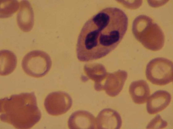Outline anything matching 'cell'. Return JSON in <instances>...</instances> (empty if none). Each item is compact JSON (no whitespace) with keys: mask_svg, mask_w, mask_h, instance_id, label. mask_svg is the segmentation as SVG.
I'll use <instances>...</instances> for the list:
<instances>
[{"mask_svg":"<svg viewBox=\"0 0 173 129\" xmlns=\"http://www.w3.org/2000/svg\"><path fill=\"white\" fill-rule=\"evenodd\" d=\"M128 18L116 7L103 9L83 25L76 45L78 60L88 62L105 57L114 49L127 31Z\"/></svg>","mask_w":173,"mask_h":129,"instance_id":"6da1fadb","label":"cell"},{"mask_svg":"<svg viewBox=\"0 0 173 129\" xmlns=\"http://www.w3.org/2000/svg\"><path fill=\"white\" fill-rule=\"evenodd\" d=\"M0 120L17 129H30L40 121L41 113L34 92L11 95L0 100Z\"/></svg>","mask_w":173,"mask_h":129,"instance_id":"7a4b0ae2","label":"cell"},{"mask_svg":"<svg viewBox=\"0 0 173 129\" xmlns=\"http://www.w3.org/2000/svg\"><path fill=\"white\" fill-rule=\"evenodd\" d=\"M132 30L135 38L147 49L157 51L163 47L164 33L150 17L144 15L137 16L133 21Z\"/></svg>","mask_w":173,"mask_h":129,"instance_id":"3957f363","label":"cell"},{"mask_svg":"<svg viewBox=\"0 0 173 129\" xmlns=\"http://www.w3.org/2000/svg\"><path fill=\"white\" fill-rule=\"evenodd\" d=\"M21 66L27 75L39 78L48 73L51 67L52 61L50 56L46 52L39 50H33L24 57Z\"/></svg>","mask_w":173,"mask_h":129,"instance_id":"277c9868","label":"cell"},{"mask_svg":"<svg viewBox=\"0 0 173 129\" xmlns=\"http://www.w3.org/2000/svg\"><path fill=\"white\" fill-rule=\"evenodd\" d=\"M146 75L148 80L154 85L163 86L173 80L172 62L164 58L151 60L146 67Z\"/></svg>","mask_w":173,"mask_h":129,"instance_id":"5b68a950","label":"cell"},{"mask_svg":"<svg viewBox=\"0 0 173 129\" xmlns=\"http://www.w3.org/2000/svg\"><path fill=\"white\" fill-rule=\"evenodd\" d=\"M72 103V98L68 93L57 91L49 94L45 99L44 104L49 115L57 116L67 112L71 107Z\"/></svg>","mask_w":173,"mask_h":129,"instance_id":"8992f818","label":"cell"},{"mask_svg":"<svg viewBox=\"0 0 173 129\" xmlns=\"http://www.w3.org/2000/svg\"><path fill=\"white\" fill-rule=\"evenodd\" d=\"M128 77L127 72L119 70L108 74L103 86V90L109 96L115 97L122 90Z\"/></svg>","mask_w":173,"mask_h":129,"instance_id":"52a82bcc","label":"cell"},{"mask_svg":"<svg viewBox=\"0 0 173 129\" xmlns=\"http://www.w3.org/2000/svg\"><path fill=\"white\" fill-rule=\"evenodd\" d=\"M122 124L121 118L119 113L110 108L101 110L96 119L97 129H120Z\"/></svg>","mask_w":173,"mask_h":129,"instance_id":"ba28073f","label":"cell"},{"mask_svg":"<svg viewBox=\"0 0 173 129\" xmlns=\"http://www.w3.org/2000/svg\"><path fill=\"white\" fill-rule=\"evenodd\" d=\"M68 125L70 129H95V117L91 113L85 110H78L70 116Z\"/></svg>","mask_w":173,"mask_h":129,"instance_id":"9c48e42d","label":"cell"},{"mask_svg":"<svg viewBox=\"0 0 173 129\" xmlns=\"http://www.w3.org/2000/svg\"><path fill=\"white\" fill-rule=\"evenodd\" d=\"M171 99V94L164 90H158L149 98L146 104L148 113L154 115L164 109L169 104Z\"/></svg>","mask_w":173,"mask_h":129,"instance_id":"30bf717a","label":"cell"},{"mask_svg":"<svg viewBox=\"0 0 173 129\" xmlns=\"http://www.w3.org/2000/svg\"><path fill=\"white\" fill-rule=\"evenodd\" d=\"M17 14V23L19 28L24 32H28L33 28L34 24V14L30 3L27 1L20 2Z\"/></svg>","mask_w":173,"mask_h":129,"instance_id":"8fae6325","label":"cell"},{"mask_svg":"<svg viewBox=\"0 0 173 129\" xmlns=\"http://www.w3.org/2000/svg\"><path fill=\"white\" fill-rule=\"evenodd\" d=\"M84 71L88 77L95 82L94 88L98 91L103 90V86L108 73L102 64L94 63L86 65Z\"/></svg>","mask_w":173,"mask_h":129,"instance_id":"7c38bea8","label":"cell"},{"mask_svg":"<svg viewBox=\"0 0 173 129\" xmlns=\"http://www.w3.org/2000/svg\"><path fill=\"white\" fill-rule=\"evenodd\" d=\"M129 91L133 102L137 104L145 103L150 94L149 86L143 80L132 82L129 86Z\"/></svg>","mask_w":173,"mask_h":129,"instance_id":"4fadbf2b","label":"cell"},{"mask_svg":"<svg viewBox=\"0 0 173 129\" xmlns=\"http://www.w3.org/2000/svg\"><path fill=\"white\" fill-rule=\"evenodd\" d=\"M17 57L11 51L2 50L0 52V74L6 76L11 74L17 65Z\"/></svg>","mask_w":173,"mask_h":129,"instance_id":"5bb4252c","label":"cell"},{"mask_svg":"<svg viewBox=\"0 0 173 129\" xmlns=\"http://www.w3.org/2000/svg\"><path fill=\"white\" fill-rule=\"evenodd\" d=\"M0 18H8L12 16L18 10L19 4L16 0H1Z\"/></svg>","mask_w":173,"mask_h":129,"instance_id":"9a60e30c","label":"cell"}]
</instances>
